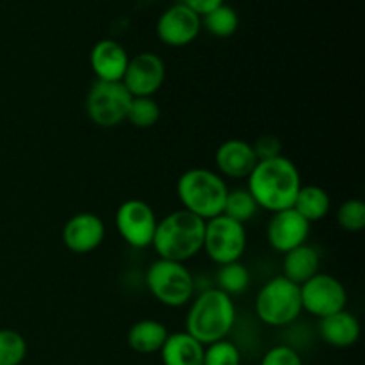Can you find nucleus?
Instances as JSON below:
<instances>
[{
  "label": "nucleus",
  "instance_id": "1",
  "mask_svg": "<svg viewBox=\"0 0 365 365\" xmlns=\"http://www.w3.org/2000/svg\"><path fill=\"white\" fill-rule=\"evenodd\" d=\"M246 182V189L253 196L259 209L271 214L292 209L299 187L303 185L298 166L285 155L259 160Z\"/></svg>",
  "mask_w": 365,
  "mask_h": 365
},
{
  "label": "nucleus",
  "instance_id": "2",
  "mask_svg": "<svg viewBox=\"0 0 365 365\" xmlns=\"http://www.w3.org/2000/svg\"><path fill=\"white\" fill-rule=\"evenodd\" d=\"M235 319H237V310H235L234 298L225 294L220 289L210 287L191 299L184 331H187L203 346H209L227 339L232 328L235 327Z\"/></svg>",
  "mask_w": 365,
  "mask_h": 365
},
{
  "label": "nucleus",
  "instance_id": "3",
  "mask_svg": "<svg viewBox=\"0 0 365 365\" xmlns=\"http://www.w3.org/2000/svg\"><path fill=\"white\" fill-rule=\"evenodd\" d=\"M205 221L184 209L173 210L157 221L152 248L157 259L185 264L203 252Z\"/></svg>",
  "mask_w": 365,
  "mask_h": 365
},
{
  "label": "nucleus",
  "instance_id": "4",
  "mask_svg": "<svg viewBox=\"0 0 365 365\" xmlns=\"http://www.w3.org/2000/svg\"><path fill=\"white\" fill-rule=\"evenodd\" d=\"M227 195L228 185L225 178L207 168H191L184 171L177 182V196L182 209L203 221L223 214Z\"/></svg>",
  "mask_w": 365,
  "mask_h": 365
},
{
  "label": "nucleus",
  "instance_id": "5",
  "mask_svg": "<svg viewBox=\"0 0 365 365\" xmlns=\"http://www.w3.org/2000/svg\"><path fill=\"white\" fill-rule=\"evenodd\" d=\"M146 287L150 294L164 307L180 309L195 298V277L187 266L173 260L157 259L146 269Z\"/></svg>",
  "mask_w": 365,
  "mask_h": 365
},
{
  "label": "nucleus",
  "instance_id": "6",
  "mask_svg": "<svg viewBox=\"0 0 365 365\" xmlns=\"http://www.w3.org/2000/svg\"><path fill=\"white\" fill-rule=\"evenodd\" d=\"M302 312L299 285L292 284L282 274L267 280L255 296V314L266 327H289Z\"/></svg>",
  "mask_w": 365,
  "mask_h": 365
},
{
  "label": "nucleus",
  "instance_id": "7",
  "mask_svg": "<svg viewBox=\"0 0 365 365\" xmlns=\"http://www.w3.org/2000/svg\"><path fill=\"white\" fill-rule=\"evenodd\" d=\"M248 246L246 227L232 217L220 214L205 221L203 234V252L217 266L237 262L242 259Z\"/></svg>",
  "mask_w": 365,
  "mask_h": 365
},
{
  "label": "nucleus",
  "instance_id": "8",
  "mask_svg": "<svg viewBox=\"0 0 365 365\" xmlns=\"http://www.w3.org/2000/svg\"><path fill=\"white\" fill-rule=\"evenodd\" d=\"M132 95L121 82L95 81L86 96V114L100 128L120 127L127 118Z\"/></svg>",
  "mask_w": 365,
  "mask_h": 365
},
{
  "label": "nucleus",
  "instance_id": "9",
  "mask_svg": "<svg viewBox=\"0 0 365 365\" xmlns=\"http://www.w3.org/2000/svg\"><path fill=\"white\" fill-rule=\"evenodd\" d=\"M155 210L145 200H125L114 214V227L120 237L135 250H145L152 246L157 228Z\"/></svg>",
  "mask_w": 365,
  "mask_h": 365
},
{
  "label": "nucleus",
  "instance_id": "10",
  "mask_svg": "<svg viewBox=\"0 0 365 365\" xmlns=\"http://www.w3.org/2000/svg\"><path fill=\"white\" fill-rule=\"evenodd\" d=\"M299 294L303 310L317 319L346 310L348 305V291L344 284L328 273H317L309 282L299 285Z\"/></svg>",
  "mask_w": 365,
  "mask_h": 365
},
{
  "label": "nucleus",
  "instance_id": "11",
  "mask_svg": "<svg viewBox=\"0 0 365 365\" xmlns=\"http://www.w3.org/2000/svg\"><path fill=\"white\" fill-rule=\"evenodd\" d=\"M157 38L163 45L180 48L195 41L202 32V16L184 4H173L157 20Z\"/></svg>",
  "mask_w": 365,
  "mask_h": 365
},
{
  "label": "nucleus",
  "instance_id": "12",
  "mask_svg": "<svg viewBox=\"0 0 365 365\" xmlns=\"http://www.w3.org/2000/svg\"><path fill=\"white\" fill-rule=\"evenodd\" d=\"M166 81V64L153 52H141L128 59L121 84L132 96H153Z\"/></svg>",
  "mask_w": 365,
  "mask_h": 365
},
{
  "label": "nucleus",
  "instance_id": "13",
  "mask_svg": "<svg viewBox=\"0 0 365 365\" xmlns=\"http://www.w3.org/2000/svg\"><path fill=\"white\" fill-rule=\"evenodd\" d=\"M63 245L75 255H88L102 246L106 239V223L93 212H77L64 223Z\"/></svg>",
  "mask_w": 365,
  "mask_h": 365
},
{
  "label": "nucleus",
  "instance_id": "14",
  "mask_svg": "<svg viewBox=\"0 0 365 365\" xmlns=\"http://www.w3.org/2000/svg\"><path fill=\"white\" fill-rule=\"evenodd\" d=\"M310 235V223L303 220L294 209H285L271 214L266 227V237L271 248L278 253H287L305 245Z\"/></svg>",
  "mask_w": 365,
  "mask_h": 365
},
{
  "label": "nucleus",
  "instance_id": "15",
  "mask_svg": "<svg viewBox=\"0 0 365 365\" xmlns=\"http://www.w3.org/2000/svg\"><path fill=\"white\" fill-rule=\"evenodd\" d=\"M216 173L232 180H246L259 164L252 143L245 139H227L214 153Z\"/></svg>",
  "mask_w": 365,
  "mask_h": 365
},
{
  "label": "nucleus",
  "instance_id": "16",
  "mask_svg": "<svg viewBox=\"0 0 365 365\" xmlns=\"http://www.w3.org/2000/svg\"><path fill=\"white\" fill-rule=\"evenodd\" d=\"M128 52L114 39H100L89 53V64L96 81L121 82L128 66Z\"/></svg>",
  "mask_w": 365,
  "mask_h": 365
},
{
  "label": "nucleus",
  "instance_id": "17",
  "mask_svg": "<svg viewBox=\"0 0 365 365\" xmlns=\"http://www.w3.org/2000/svg\"><path fill=\"white\" fill-rule=\"evenodd\" d=\"M319 337L331 348H351L360 339V323L355 314L341 310L319 319Z\"/></svg>",
  "mask_w": 365,
  "mask_h": 365
},
{
  "label": "nucleus",
  "instance_id": "18",
  "mask_svg": "<svg viewBox=\"0 0 365 365\" xmlns=\"http://www.w3.org/2000/svg\"><path fill=\"white\" fill-rule=\"evenodd\" d=\"M282 277L296 285H303L310 278L321 273V255L309 242L284 253L282 260Z\"/></svg>",
  "mask_w": 365,
  "mask_h": 365
},
{
  "label": "nucleus",
  "instance_id": "19",
  "mask_svg": "<svg viewBox=\"0 0 365 365\" xmlns=\"http://www.w3.org/2000/svg\"><path fill=\"white\" fill-rule=\"evenodd\" d=\"M203 351L205 346L187 331H175L168 335L159 353L163 365H203Z\"/></svg>",
  "mask_w": 365,
  "mask_h": 365
},
{
  "label": "nucleus",
  "instance_id": "20",
  "mask_svg": "<svg viewBox=\"0 0 365 365\" xmlns=\"http://www.w3.org/2000/svg\"><path fill=\"white\" fill-rule=\"evenodd\" d=\"M168 335L170 331H168L166 324L160 321L141 319L130 327L127 342L132 351L139 353V355H152V353H159L163 349Z\"/></svg>",
  "mask_w": 365,
  "mask_h": 365
},
{
  "label": "nucleus",
  "instance_id": "21",
  "mask_svg": "<svg viewBox=\"0 0 365 365\" xmlns=\"http://www.w3.org/2000/svg\"><path fill=\"white\" fill-rule=\"evenodd\" d=\"M292 209H294L303 220H307L312 225L316 223V221L324 220V217L330 214L331 198L321 185L307 184L299 187Z\"/></svg>",
  "mask_w": 365,
  "mask_h": 365
},
{
  "label": "nucleus",
  "instance_id": "22",
  "mask_svg": "<svg viewBox=\"0 0 365 365\" xmlns=\"http://www.w3.org/2000/svg\"><path fill=\"white\" fill-rule=\"evenodd\" d=\"M202 29H205L214 38H230L239 29V14L228 4L214 7L202 16Z\"/></svg>",
  "mask_w": 365,
  "mask_h": 365
},
{
  "label": "nucleus",
  "instance_id": "23",
  "mask_svg": "<svg viewBox=\"0 0 365 365\" xmlns=\"http://www.w3.org/2000/svg\"><path fill=\"white\" fill-rule=\"evenodd\" d=\"M250 282H252V274L241 260L223 264L216 273V289L223 291L230 298L242 294L250 287Z\"/></svg>",
  "mask_w": 365,
  "mask_h": 365
},
{
  "label": "nucleus",
  "instance_id": "24",
  "mask_svg": "<svg viewBox=\"0 0 365 365\" xmlns=\"http://www.w3.org/2000/svg\"><path fill=\"white\" fill-rule=\"evenodd\" d=\"M259 210H260L259 205H257V202L253 200V196L250 195L248 189L246 187L228 189L227 202H225V209H223L225 216L246 225L250 220H253V217L257 216Z\"/></svg>",
  "mask_w": 365,
  "mask_h": 365
},
{
  "label": "nucleus",
  "instance_id": "25",
  "mask_svg": "<svg viewBox=\"0 0 365 365\" xmlns=\"http://www.w3.org/2000/svg\"><path fill=\"white\" fill-rule=\"evenodd\" d=\"M160 118L159 103L153 100V96H132L127 109L125 121L135 128H152L155 127Z\"/></svg>",
  "mask_w": 365,
  "mask_h": 365
},
{
  "label": "nucleus",
  "instance_id": "26",
  "mask_svg": "<svg viewBox=\"0 0 365 365\" xmlns=\"http://www.w3.org/2000/svg\"><path fill=\"white\" fill-rule=\"evenodd\" d=\"M27 351V341L20 331L0 328V365H21Z\"/></svg>",
  "mask_w": 365,
  "mask_h": 365
},
{
  "label": "nucleus",
  "instance_id": "27",
  "mask_svg": "<svg viewBox=\"0 0 365 365\" xmlns=\"http://www.w3.org/2000/svg\"><path fill=\"white\" fill-rule=\"evenodd\" d=\"M203 365H241V349L228 339L205 346Z\"/></svg>",
  "mask_w": 365,
  "mask_h": 365
},
{
  "label": "nucleus",
  "instance_id": "28",
  "mask_svg": "<svg viewBox=\"0 0 365 365\" xmlns=\"http://www.w3.org/2000/svg\"><path fill=\"white\" fill-rule=\"evenodd\" d=\"M337 223L342 230L351 234L362 232L365 228V203L362 200L349 198L341 203L337 210Z\"/></svg>",
  "mask_w": 365,
  "mask_h": 365
},
{
  "label": "nucleus",
  "instance_id": "29",
  "mask_svg": "<svg viewBox=\"0 0 365 365\" xmlns=\"http://www.w3.org/2000/svg\"><path fill=\"white\" fill-rule=\"evenodd\" d=\"M259 365H305L303 364L302 355L294 348L285 344L273 346L267 349L266 355L262 356Z\"/></svg>",
  "mask_w": 365,
  "mask_h": 365
},
{
  "label": "nucleus",
  "instance_id": "30",
  "mask_svg": "<svg viewBox=\"0 0 365 365\" xmlns=\"http://www.w3.org/2000/svg\"><path fill=\"white\" fill-rule=\"evenodd\" d=\"M252 146L259 160H269V159H274V157L282 155V141L280 138H277V135H271V134L260 135Z\"/></svg>",
  "mask_w": 365,
  "mask_h": 365
},
{
  "label": "nucleus",
  "instance_id": "31",
  "mask_svg": "<svg viewBox=\"0 0 365 365\" xmlns=\"http://www.w3.org/2000/svg\"><path fill=\"white\" fill-rule=\"evenodd\" d=\"M182 4L187 6L189 9L195 11L196 14H200V16H203V14H207L209 11H212L214 7L225 4V0H182Z\"/></svg>",
  "mask_w": 365,
  "mask_h": 365
}]
</instances>
